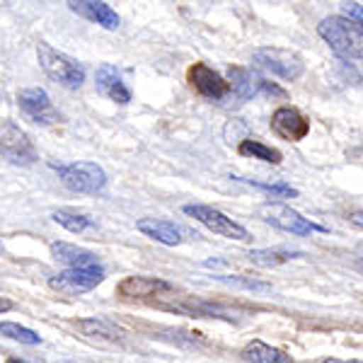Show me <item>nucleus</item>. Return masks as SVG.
<instances>
[{"label": "nucleus", "mask_w": 363, "mask_h": 363, "mask_svg": "<svg viewBox=\"0 0 363 363\" xmlns=\"http://www.w3.org/2000/svg\"><path fill=\"white\" fill-rule=\"evenodd\" d=\"M349 223L354 228H359V230H363V211H351L349 213Z\"/></svg>", "instance_id": "27"}, {"label": "nucleus", "mask_w": 363, "mask_h": 363, "mask_svg": "<svg viewBox=\"0 0 363 363\" xmlns=\"http://www.w3.org/2000/svg\"><path fill=\"white\" fill-rule=\"evenodd\" d=\"M78 330L83 332V335H87V337H104V339H119V335H121L112 322L97 320V318L95 320H80Z\"/></svg>", "instance_id": "23"}, {"label": "nucleus", "mask_w": 363, "mask_h": 363, "mask_svg": "<svg viewBox=\"0 0 363 363\" xmlns=\"http://www.w3.org/2000/svg\"><path fill=\"white\" fill-rule=\"evenodd\" d=\"M0 252H3V242H0Z\"/></svg>", "instance_id": "32"}, {"label": "nucleus", "mask_w": 363, "mask_h": 363, "mask_svg": "<svg viewBox=\"0 0 363 363\" xmlns=\"http://www.w3.org/2000/svg\"><path fill=\"white\" fill-rule=\"evenodd\" d=\"M255 63L259 68L269 70L272 75H279L284 80H298L303 75V58L289 49H277V46H264L255 51Z\"/></svg>", "instance_id": "7"}, {"label": "nucleus", "mask_w": 363, "mask_h": 363, "mask_svg": "<svg viewBox=\"0 0 363 363\" xmlns=\"http://www.w3.org/2000/svg\"><path fill=\"white\" fill-rule=\"evenodd\" d=\"M223 284H233V286H242V289H250V291H269L272 286L267 281H257L252 277H216Z\"/></svg>", "instance_id": "25"}, {"label": "nucleus", "mask_w": 363, "mask_h": 363, "mask_svg": "<svg viewBox=\"0 0 363 363\" xmlns=\"http://www.w3.org/2000/svg\"><path fill=\"white\" fill-rule=\"evenodd\" d=\"M359 255H361V257H363V242H361V245H359Z\"/></svg>", "instance_id": "31"}, {"label": "nucleus", "mask_w": 363, "mask_h": 363, "mask_svg": "<svg viewBox=\"0 0 363 363\" xmlns=\"http://www.w3.org/2000/svg\"><path fill=\"white\" fill-rule=\"evenodd\" d=\"M189 83L208 99H225L228 92H230L223 75L216 73L206 63H194V66L189 68Z\"/></svg>", "instance_id": "11"}, {"label": "nucleus", "mask_w": 363, "mask_h": 363, "mask_svg": "<svg viewBox=\"0 0 363 363\" xmlns=\"http://www.w3.org/2000/svg\"><path fill=\"white\" fill-rule=\"evenodd\" d=\"M242 359L250 363H294V359H291L289 354H284L281 349L269 347V344L259 342V339H255V342H250L247 347H245Z\"/></svg>", "instance_id": "18"}, {"label": "nucleus", "mask_w": 363, "mask_h": 363, "mask_svg": "<svg viewBox=\"0 0 363 363\" xmlns=\"http://www.w3.org/2000/svg\"><path fill=\"white\" fill-rule=\"evenodd\" d=\"M17 102L20 109L25 112L29 119H34L37 124H56L61 116L51 104V97L46 95L42 87H25V90L17 92Z\"/></svg>", "instance_id": "9"}, {"label": "nucleus", "mask_w": 363, "mask_h": 363, "mask_svg": "<svg viewBox=\"0 0 363 363\" xmlns=\"http://www.w3.org/2000/svg\"><path fill=\"white\" fill-rule=\"evenodd\" d=\"M257 216H259L264 223L279 228V230L291 233V235H298V238H306L315 230H325V228H320V225L310 223L308 218H303L296 208L286 206V203H279V201L262 203V206L257 208Z\"/></svg>", "instance_id": "4"}, {"label": "nucleus", "mask_w": 363, "mask_h": 363, "mask_svg": "<svg viewBox=\"0 0 363 363\" xmlns=\"http://www.w3.org/2000/svg\"><path fill=\"white\" fill-rule=\"evenodd\" d=\"M51 255L56 262L68 264V269H83V267H97V255L87 252L83 247H75L68 242H54L51 245Z\"/></svg>", "instance_id": "16"}, {"label": "nucleus", "mask_w": 363, "mask_h": 363, "mask_svg": "<svg viewBox=\"0 0 363 363\" xmlns=\"http://www.w3.org/2000/svg\"><path fill=\"white\" fill-rule=\"evenodd\" d=\"M116 291L124 298H145V296L160 294V291H169V284L153 277H126Z\"/></svg>", "instance_id": "15"}, {"label": "nucleus", "mask_w": 363, "mask_h": 363, "mask_svg": "<svg viewBox=\"0 0 363 363\" xmlns=\"http://www.w3.org/2000/svg\"><path fill=\"white\" fill-rule=\"evenodd\" d=\"M58 179L75 194H97L107 186V174L97 162H70V165H54Z\"/></svg>", "instance_id": "3"}, {"label": "nucleus", "mask_w": 363, "mask_h": 363, "mask_svg": "<svg viewBox=\"0 0 363 363\" xmlns=\"http://www.w3.org/2000/svg\"><path fill=\"white\" fill-rule=\"evenodd\" d=\"M272 128L277 136L291 143H298L310 133V121L296 107H279L272 114Z\"/></svg>", "instance_id": "10"}, {"label": "nucleus", "mask_w": 363, "mask_h": 363, "mask_svg": "<svg viewBox=\"0 0 363 363\" xmlns=\"http://www.w3.org/2000/svg\"><path fill=\"white\" fill-rule=\"evenodd\" d=\"M301 257V252L298 250H252L250 255H247V259L252 262V264H257V267H281V264H286V262H291V259H298Z\"/></svg>", "instance_id": "20"}, {"label": "nucleus", "mask_w": 363, "mask_h": 363, "mask_svg": "<svg viewBox=\"0 0 363 363\" xmlns=\"http://www.w3.org/2000/svg\"><path fill=\"white\" fill-rule=\"evenodd\" d=\"M0 335L13 339V342L29 344V347H34V344L42 342V337H39L37 332H32L29 327L17 325V322H0Z\"/></svg>", "instance_id": "22"}, {"label": "nucleus", "mask_w": 363, "mask_h": 363, "mask_svg": "<svg viewBox=\"0 0 363 363\" xmlns=\"http://www.w3.org/2000/svg\"><path fill=\"white\" fill-rule=\"evenodd\" d=\"M51 218L56 220L58 225H63L68 233H83L87 228H92V218H87L85 213H78V211H68V208H61V211H54Z\"/></svg>", "instance_id": "21"}, {"label": "nucleus", "mask_w": 363, "mask_h": 363, "mask_svg": "<svg viewBox=\"0 0 363 363\" xmlns=\"http://www.w3.org/2000/svg\"><path fill=\"white\" fill-rule=\"evenodd\" d=\"M95 80H97V90L102 92L104 97L112 99V102H116V104H128V102H131V90L126 87V83L121 80V75L116 73L114 66H109V63L99 66Z\"/></svg>", "instance_id": "13"}, {"label": "nucleus", "mask_w": 363, "mask_h": 363, "mask_svg": "<svg viewBox=\"0 0 363 363\" xmlns=\"http://www.w3.org/2000/svg\"><path fill=\"white\" fill-rule=\"evenodd\" d=\"M238 150H240V155L255 157V160L269 162V165H279V162L284 160V155H281L277 148H272V145L262 143V140H257V138H245V140H240Z\"/></svg>", "instance_id": "19"}, {"label": "nucleus", "mask_w": 363, "mask_h": 363, "mask_svg": "<svg viewBox=\"0 0 363 363\" xmlns=\"http://www.w3.org/2000/svg\"><path fill=\"white\" fill-rule=\"evenodd\" d=\"M342 15L349 17V20H354L356 25L363 29V5L361 3H344L342 5Z\"/></svg>", "instance_id": "26"}, {"label": "nucleus", "mask_w": 363, "mask_h": 363, "mask_svg": "<svg viewBox=\"0 0 363 363\" xmlns=\"http://www.w3.org/2000/svg\"><path fill=\"white\" fill-rule=\"evenodd\" d=\"M68 8L104 29H116L121 22L116 10H112V5L102 3V0H73V3H68Z\"/></svg>", "instance_id": "12"}, {"label": "nucleus", "mask_w": 363, "mask_h": 363, "mask_svg": "<svg viewBox=\"0 0 363 363\" xmlns=\"http://www.w3.org/2000/svg\"><path fill=\"white\" fill-rule=\"evenodd\" d=\"M322 363H363V361H342V359H325Z\"/></svg>", "instance_id": "29"}, {"label": "nucleus", "mask_w": 363, "mask_h": 363, "mask_svg": "<svg viewBox=\"0 0 363 363\" xmlns=\"http://www.w3.org/2000/svg\"><path fill=\"white\" fill-rule=\"evenodd\" d=\"M104 281L102 267H83V269H66L49 279V286L63 296H83L87 291L97 289Z\"/></svg>", "instance_id": "8"}, {"label": "nucleus", "mask_w": 363, "mask_h": 363, "mask_svg": "<svg viewBox=\"0 0 363 363\" xmlns=\"http://www.w3.org/2000/svg\"><path fill=\"white\" fill-rule=\"evenodd\" d=\"M0 153L13 165H34L39 157L32 138L8 119H0Z\"/></svg>", "instance_id": "5"}, {"label": "nucleus", "mask_w": 363, "mask_h": 363, "mask_svg": "<svg viewBox=\"0 0 363 363\" xmlns=\"http://www.w3.org/2000/svg\"><path fill=\"white\" fill-rule=\"evenodd\" d=\"M136 230L143 233L145 238L155 240V242H162L167 247H174V245L182 242V230L169 220H160V218H140L136 223Z\"/></svg>", "instance_id": "14"}, {"label": "nucleus", "mask_w": 363, "mask_h": 363, "mask_svg": "<svg viewBox=\"0 0 363 363\" xmlns=\"http://www.w3.org/2000/svg\"><path fill=\"white\" fill-rule=\"evenodd\" d=\"M318 34L342 58H363V29L344 15H332L318 25Z\"/></svg>", "instance_id": "1"}, {"label": "nucleus", "mask_w": 363, "mask_h": 363, "mask_svg": "<svg viewBox=\"0 0 363 363\" xmlns=\"http://www.w3.org/2000/svg\"><path fill=\"white\" fill-rule=\"evenodd\" d=\"M8 363H25V361H20V359H10Z\"/></svg>", "instance_id": "30"}, {"label": "nucleus", "mask_w": 363, "mask_h": 363, "mask_svg": "<svg viewBox=\"0 0 363 363\" xmlns=\"http://www.w3.org/2000/svg\"><path fill=\"white\" fill-rule=\"evenodd\" d=\"M37 56H39V63H42L44 73L49 75L51 80L61 83L63 87H68V90H78V87L85 83V68L80 66L75 58L56 51L54 46L42 42L37 46Z\"/></svg>", "instance_id": "2"}, {"label": "nucleus", "mask_w": 363, "mask_h": 363, "mask_svg": "<svg viewBox=\"0 0 363 363\" xmlns=\"http://www.w3.org/2000/svg\"><path fill=\"white\" fill-rule=\"evenodd\" d=\"M10 308H13V303H10L8 298H0V313H8Z\"/></svg>", "instance_id": "28"}, {"label": "nucleus", "mask_w": 363, "mask_h": 363, "mask_svg": "<svg viewBox=\"0 0 363 363\" xmlns=\"http://www.w3.org/2000/svg\"><path fill=\"white\" fill-rule=\"evenodd\" d=\"M238 182H245L250 186H257L262 191H269L274 196H281V199H289V196H298V189H294L291 184H284V182H257V179H245V177H233Z\"/></svg>", "instance_id": "24"}, {"label": "nucleus", "mask_w": 363, "mask_h": 363, "mask_svg": "<svg viewBox=\"0 0 363 363\" xmlns=\"http://www.w3.org/2000/svg\"><path fill=\"white\" fill-rule=\"evenodd\" d=\"M184 213L191 216L194 220H199V223H201L203 228H208L211 233H216V235H223V238H230V240H240V242H247V240H250L247 228L235 223L233 218H228V216L220 213L218 208L203 206V203H186Z\"/></svg>", "instance_id": "6"}, {"label": "nucleus", "mask_w": 363, "mask_h": 363, "mask_svg": "<svg viewBox=\"0 0 363 363\" xmlns=\"http://www.w3.org/2000/svg\"><path fill=\"white\" fill-rule=\"evenodd\" d=\"M228 87L233 90V95L245 102V99L259 95V78L252 75L250 70L242 66H230L228 68Z\"/></svg>", "instance_id": "17"}]
</instances>
